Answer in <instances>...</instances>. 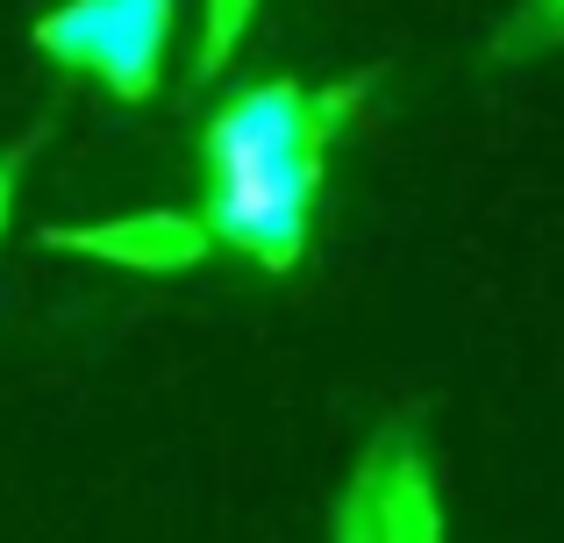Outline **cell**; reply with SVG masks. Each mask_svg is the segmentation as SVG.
<instances>
[{"instance_id":"obj_1","label":"cell","mask_w":564,"mask_h":543,"mask_svg":"<svg viewBox=\"0 0 564 543\" xmlns=\"http://www.w3.org/2000/svg\"><path fill=\"white\" fill-rule=\"evenodd\" d=\"M372 79H258L229 94L200 129V165L207 172H329V151L358 122Z\"/></svg>"},{"instance_id":"obj_2","label":"cell","mask_w":564,"mask_h":543,"mask_svg":"<svg viewBox=\"0 0 564 543\" xmlns=\"http://www.w3.org/2000/svg\"><path fill=\"white\" fill-rule=\"evenodd\" d=\"M180 0H65L36 22V51L100 79L115 100H151L165 79V43Z\"/></svg>"},{"instance_id":"obj_7","label":"cell","mask_w":564,"mask_h":543,"mask_svg":"<svg viewBox=\"0 0 564 543\" xmlns=\"http://www.w3.org/2000/svg\"><path fill=\"white\" fill-rule=\"evenodd\" d=\"M529 22L543 29V36H564V0H536V14Z\"/></svg>"},{"instance_id":"obj_6","label":"cell","mask_w":564,"mask_h":543,"mask_svg":"<svg viewBox=\"0 0 564 543\" xmlns=\"http://www.w3.org/2000/svg\"><path fill=\"white\" fill-rule=\"evenodd\" d=\"M250 8H258V0H207V36H200V65H207V72L229 65L236 36L250 29Z\"/></svg>"},{"instance_id":"obj_5","label":"cell","mask_w":564,"mask_h":543,"mask_svg":"<svg viewBox=\"0 0 564 543\" xmlns=\"http://www.w3.org/2000/svg\"><path fill=\"white\" fill-rule=\"evenodd\" d=\"M43 243L65 258H86V265L108 272H143V279H180L193 272L215 243H207V222L186 208H137V215H100V222H72V229H43Z\"/></svg>"},{"instance_id":"obj_3","label":"cell","mask_w":564,"mask_h":543,"mask_svg":"<svg viewBox=\"0 0 564 543\" xmlns=\"http://www.w3.org/2000/svg\"><path fill=\"white\" fill-rule=\"evenodd\" d=\"M322 172H207L200 222L215 251L250 258L258 272H293L315 237Z\"/></svg>"},{"instance_id":"obj_8","label":"cell","mask_w":564,"mask_h":543,"mask_svg":"<svg viewBox=\"0 0 564 543\" xmlns=\"http://www.w3.org/2000/svg\"><path fill=\"white\" fill-rule=\"evenodd\" d=\"M14 165L22 158H0V229H8V208H14Z\"/></svg>"},{"instance_id":"obj_4","label":"cell","mask_w":564,"mask_h":543,"mask_svg":"<svg viewBox=\"0 0 564 543\" xmlns=\"http://www.w3.org/2000/svg\"><path fill=\"white\" fill-rule=\"evenodd\" d=\"M336 543H443V501L408 430H386L350 473L336 508Z\"/></svg>"}]
</instances>
